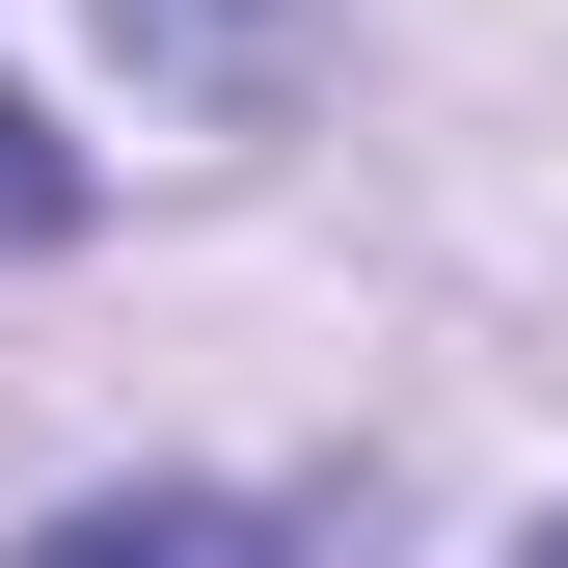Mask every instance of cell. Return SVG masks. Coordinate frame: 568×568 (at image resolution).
<instances>
[{"instance_id": "1", "label": "cell", "mask_w": 568, "mask_h": 568, "mask_svg": "<svg viewBox=\"0 0 568 568\" xmlns=\"http://www.w3.org/2000/svg\"><path fill=\"white\" fill-rule=\"evenodd\" d=\"M109 54H135L190 135H271V109L325 82V0H109Z\"/></svg>"}, {"instance_id": "2", "label": "cell", "mask_w": 568, "mask_h": 568, "mask_svg": "<svg viewBox=\"0 0 568 568\" xmlns=\"http://www.w3.org/2000/svg\"><path fill=\"white\" fill-rule=\"evenodd\" d=\"M28 568H298V541H271L244 487H82V515H54Z\"/></svg>"}, {"instance_id": "3", "label": "cell", "mask_w": 568, "mask_h": 568, "mask_svg": "<svg viewBox=\"0 0 568 568\" xmlns=\"http://www.w3.org/2000/svg\"><path fill=\"white\" fill-rule=\"evenodd\" d=\"M28 244H82V135H54L28 82H0V271H28Z\"/></svg>"}, {"instance_id": "4", "label": "cell", "mask_w": 568, "mask_h": 568, "mask_svg": "<svg viewBox=\"0 0 568 568\" xmlns=\"http://www.w3.org/2000/svg\"><path fill=\"white\" fill-rule=\"evenodd\" d=\"M515 568H568V515H541V541H515Z\"/></svg>"}]
</instances>
